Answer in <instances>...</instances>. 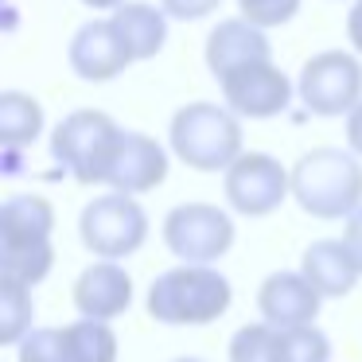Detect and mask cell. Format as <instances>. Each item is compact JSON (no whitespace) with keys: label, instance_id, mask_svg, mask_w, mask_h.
Masks as SVG:
<instances>
[{"label":"cell","instance_id":"21","mask_svg":"<svg viewBox=\"0 0 362 362\" xmlns=\"http://www.w3.org/2000/svg\"><path fill=\"white\" fill-rule=\"evenodd\" d=\"M273 362H331V343L320 327H292L276 335Z\"/></svg>","mask_w":362,"mask_h":362},{"label":"cell","instance_id":"30","mask_svg":"<svg viewBox=\"0 0 362 362\" xmlns=\"http://www.w3.org/2000/svg\"><path fill=\"white\" fill-rule=\"evenodd\" d=\"M175 362H203V358H175Z\"/></svg>","mask_w":362,"mask_h":362},{"label":"cell","instance_id":"9","mask_svg":"<svg viewBox=\"0 0 362 362\" xmlns=\"http://www.w3.org/2000/svg\"><path fill=\"white\" fill-rule=\"evenodd\" d=\"M292 195V172H284L281 160L269 152H242L226 172V199L245 218H265Z\"/></svg>","mask_w":362,"mask_h":362},{"label":"cell","instance_id":"2","mask_svg":"<svg viewBox=\"0 0 362 362\" xmlns=\"http://www.w3.org/2000/svg\"><path fill=\"white\" fill-rule=\"evenodd\" d=\"M292 199L312 218H351L362 206V164L343 148H312L292 168Z\"/></svg>","mask_w":362,"mask_h":362},{"label":"cell","instance_id":"3","mask_svg":"<svg viewBox=\"0 0 362 362\" xmlns=\"http://www.w3.org/2000/svg\"><path fill=\"white\" fill-rule=\"evenodd\" d=\"M230 281L211 265H175L160 273L148 288V315L172 327H203L226 315Z\"/></svg>","mask_w":362,"mask_h":362},{"label":"cell","instance_id":"27","mask_svg":"<svg viewBox=\"0 0 362 362\" xmlns=\"http://www.w3.org/2000/svg\"><path fill=\"white\" fill-rule=\"evenodd\" d=\"M346 144H351V152L362 160V105L346 117Z\"/></svg>","mask_w":362,"mask_h":362},{"label":"cell","instance_id":"23","mask_svg":"<svg viewBox=\"0 0 362 362\" xmlns=\"http://www.w3.org/2000/svg\"><path fill=\"white\" fill-rule=\"evenodd\" d=\"M20 362H66L63 327H35L24 343L16 346Z\"/></svg>","mask_w":362,"mask_h":362},{"label":"cell","instance_id":"28","mask_svg":"<svg viewBox=\"0 0 362 362\" xmlns=\"http://www.w3.org/2000/svg\"><path fill=\"white\" fill-rule=\"evenodd\" d=\"M346 35H351L354 51L362 55V0H354V4H351V16H346Z\"/></svg>","mask_w":362,"mask_h":362},{"label":"cell","instance_id":"12","mask_svg":"<svg viewBox=\"0 0 362 362\" xmlns=\"http://www.w3.org/2000/svg\"><path fill=\"white\" fill-rule=\"evenodd\" d=\"M323 296L312 288L304 273H273L265 276L257 292V308H261V323L276 331H292V327H312L320 315Z\"/></svg>","mask_w":362,"mask_h":362},{"label":"cell","instance_id":"4","mask_svg":"<svg viewBox=\"0 0 362 362\" xmlns=\"http://www.w3.org/2000/svg\"><path fill=\"white\" fill-rule=\"evenodd\" d=\"M172 152L195 172H230L242 160L238 113L214 102H191L172 117Z\"/></svg>","mask_w":362,"mask_h":362},{"label":"cell","instance_id":"26","mask_svg":"<svg viewBox=\"0 0 362 362\" xmlns=\"http://www.w3.org/2000/svg\"><path fill=\"white\" fill-rule=\"evenodd\" d=\"M343 245L351 250V257H354V265H358V273H362V206L346 218V230H343Z\"/></svg>","mask_w":362,"mask_h":362},{"label":"cell","instance_id":"1","mask_svg":"<svg viewBox=\"0 0 362 362\" xmlns=\"http://www.w3.org/2000/svg\"><path fill=\"white\" fill-rule=\"evenodd\" d=\"M55 206L43 195H12L0 206V276L40 284L55 265Z\"/></svg>","mask_w":362,"mask_h":362},{"label":"cell","instance_id":"7","mask_svg":"<svg viewBox=\"0 0 362 362\" xmlns=\"http://www.w3.org/2000/svg\"><path fill=\"white\" fill-rule=\"evenodd\" d=\"M164 245L180 265H214L234 245V222L214 203H180L164 218Z\"/></svg>","mask_w":362,"mask_h":362},{"label":"cell","instance_id":"15","mask_svg":"<svg viewBox=\"0 0 362 362\" xmlns=\"http://www.w3.org/2000/svg\"><path fill=\"white\" fill-rule=\"evenodd\" d=\"M273 47H269V35L261 28H253L250 20H222L211 35H206V71L214 78H226V74L242 71L250 63H269Z\"/></svg>","mask_w":362,"mask_h":362},{"label":"cell","instance_id":"25","mask_svg":"<svg viewBox=\"0 0 362 362\" xmlns=\"http://www.w3.org/2000/svg\"><path fill=\"white\" fill-rule=\"evenodd\" d=\"M222 0H164V12L172 20H203L218 8Z\"/></svg>","mask_w":362,"mask_h":362},{"label":"cell","instance_id":"8","mask_svg":"<svg viewBox=\"0 0 362 362\" xmlns=\"http://www.w3.org/2000/svg\"><path fill=\"white\" fill-rule=\"evenodd\" d=\"M300 102L315 117H351L362 105V63L343 51L312 55L300 71Z\"/></svg>","mask_w":362,"mask_h":362},{"label":"cell","instance_id":"19","mask_svg":"<svg viewBox=\"0 0 362 362\" xmlns=\"http://www.w3.org/2000/svg\"><path fill=\"white\" fill-rule=\"evenodd\" d=\"M32 320H35L32 288H28V284H20V281L0 276V343L20 346L35 331Z\"/></svg>","mask_w":362,"mask_h":362},{"label":"cell","instance_id":"6","mask_svg":"<svg viewBox=\"0 0 362 362\" xmlns=\"http://www.w3.org/2000/svg\"><path fill=\"white\" fill-rule=\"evenodd\" d=\"M78 234L94 257L102 261H121L133 257L148 238V214L133 195H98L94 203L82 206Z\"/></svg>","mask_w":362,"mask_h":362},{"label":"cell","instance_id":"13","mask_svg":"<svg viewBox=\"0 0 362 362\" xmlns=\"http://www.w3.org/2000/svg\"><path fill=\"white\" fill-rule=\"evenodd\" d=\"M164 180H168V152L152 136L125 129L110 172H105V187H113L117 195H144V191L160 187Z\"/></svg>","mask_w":362,"mask_h":362},{"label":"cell","instance_id":"29","mask_svg":"<svg viewBox=\"0 0 362 362\" xmlns=\"http://www.w3.org/2000/svg\"><path fill=\"white\" fill-rule=\"evenodd\" d=\"M82 4H86V8H113L117 12L121 4H129V0H82Z\"/></svg>","mask_w":362,"mask_h":362},{"label":"cell","instance_id":"22","mask_svg":"<svg viewBox=\"0 0 362 362\" xmlns=\"http://www.w3.org/2000/svg\"><path fill=\"white\" fill-rule=\"evenodd\" d=\"M276 335L281 331L269 323H245L234 339H230V362H273Z\"/></svg>","mask_w":362,"mask_h":362},{"label":"cell","instance_id":"10","mask_svg":"<svg viewBox=\"0 0 362 362\" xmlns=\"http://www.w3.org/2000/svg\"><path fill=\"white\" fill-rule=\"evenodd\" d=\"M218 86H222V98H226V110L250 121L276 117L292 102V82L284 78V71L273 66V59L269 63H250L242 71L226 74Z\"/></svg>","mask_w":362,"mask_h":362},{"label":"cell","instance_id":"11","mask_svg":"<svg viewBox=\"0 0 362 362\" xmlns=\"http://www.w3.org/2000/svg\"><path fill=\"white\" fill-rule=\"evenodd\" d=\"M133 63H136L133 51L121 40L113 20H90L71 40V71L82 82H110Z\"/></svg>","mask_w":362,"mask_h":362},{"label":"cell","instance_id":"20","mask_svg":"<svg viewBox=\"0 0 362 362\" xmlns=\"http://www.w3.org/2000/svg\"><path fill=\"white\" fill-rule=\"evenodd\" d=\"M66 343V362H117V335L110 323L98 320H78L63 327Z\"/></svg>","mask_w":362,"mask_h":362},{"label":"cell","instance_id":"17","mask_svg":"<svg viewBox=\"0 0 362 362\" xmlns=\"http://www.w3.org/2000/svg\"><path fill=\"white\" fill-rule=\"evenodd\" d=\"M110 20L117 24L121 40L129 43V51H133L136 63L160 55V47L168 43V12L152 8V4H144V0H129V4H121Z\"/></svg>","mask_w":362,"mask_h":362},{"label":"cell","instance_id":"24","mask_svg":"<svg viewBox=\"0 0 362 362\" xmlns=\"http://www.w3.org/2000/svg\"><path fill=\"white\" fill-rule=\"evenodd\" d=\"M242 8V20H250L253 28H281L288 24L292 16L300 12V0H238Z\"/></svg>","mask_w":362,"mask_h":362},{"label":"cell","instance_id":"5","mask_svg":"<svg viewBox=\"0 0 362 362\" xmlns=\"http://www.w3.org/2000/svg\"><path fill=\"white\" fill-rule=\"evenodd\" d=\"M125 129L102 110H74L51 133V156L78 183H105Z\"/></svg>","mask_w":362,"mask_h":362},{"label":"cell","instance_id":"18","mask_svg":"<svg viewBox=\"0 0 362 362\" xmlns=\"http://www.w3.org/2000/svg\"><path fill=\"white\" fill-rule=\"evenodd\" d=\"M40 133H43L40 102L20 94V90H4L0 94V141H4V148L16 152L24 144H32Z\"/></svg>","mask_w":362,"mask_h":362},{"label":"cell","instance_id":"14","mask_svg":"<svg viewBox=\"0 0 362 362\" xmlns=\"http://www.w3.org/2000/svg\"><path fill=\"white\" fill-rule=\"evenodd\" d=\"M133 304V276L117 261H94L86 273L74 281V308L82 320L110 323Z\"/></svg>","mask_w":362,"mask_h":362},{"label":"cell","instance_id":"16","mask_svg":"<svg viewBox=\"0 0 362 362\" xmlns=\"http://www.w3.org/2000/svg\"><path fill=\"white\" fill-rule=\"evenodd\" d=\"M300 273L312 281V288L320 296H346L358 284V265H354L351 250L343 245V238H323L312 242L300 257Z\"/></svg>","mask_w":362,"mask_h":362}]
</instances>
